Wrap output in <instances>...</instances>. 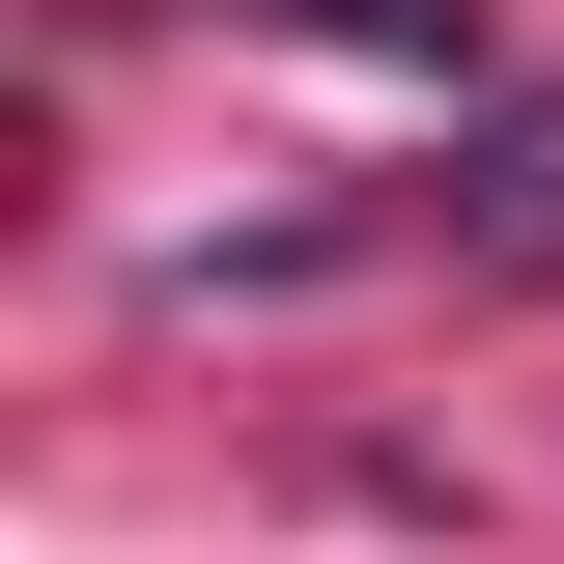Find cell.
<instances>
[{"mask_svg":"<svg viewBox=\"0 0 564 564\" xmlns=\"http://www.w3.org/2000/svg\"><path fill=\"white\" fill-rule=\"evenodd\" d=\"M282 29H311V57H395V85H480V57H508L480 0H282Z\"/></svg>","mask_w":564,"mask_h":564,"instance_id":"obj_2","label":"cell"},{"mask_svg":"<svg viewBox=\"0 0 564 564\" xmlns=\"http://www.w3.org/2000/svg\"><path fill=\"white\" fill-rule=\"evenodd\" d=\"M423 226H452V282H564V85H508V113L452 141V198H423Z\"/></svg>","mask_w":564,"mask_h":564,"instance_id":"obj_1","label":"cell"}]
</instances>
